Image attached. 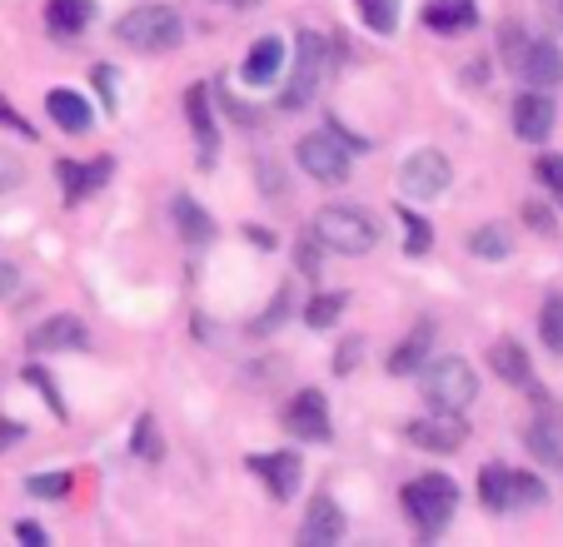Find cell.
Masks as SVG:
<instances>
[{
	"label": "cell",
	"mask_w": 563,
	"mask_h": 547,
	"mask_svg": "<svg viewBox=\"0 0 563 547\" xmlns=\"http://www.w3.org/2000/svg\"><path fill=\"white\" fill-rule=\"evenodd\" d=\"M350 309V294H319V299H309V309H305V324L309 328H330L334 319Z\"/></svg>",
	"instance_id": "obj_29"
},
{
	"label": "cell",
	"mask_w": 563,
	"mask_h": 547,
	"mask_svg": "<svg viewBox=\"0 0 563 547\" xmlns=\"http://www.w3.org/2000/svg\"><path fill=\"white\" fill-rule=\"evenodd\" d=\"M25 493L31 498H65L70 493V478L65 473H35L31 483H25Z\"/></svg>",
	"instance_id": "obj_34"
},
{
	"label": "cell",
	"mask_w": 563,
	"mask_h": 547,
	"mask_svg": "<svg viewBox=\"0 0 563 547\" xmlns=\"http://www.w3.org/2000/svg\"><path fill=\"white\" fill-rule=\"evenodd\" d=\"M523 443L539 453L543 464H559L563 458V423L559 418H533L529 428H523Z\"/></svg>",
	"instance_id": "obj_25"
},
{
	"label": "cell",
	"mask_w": 563,
	"mask_h": 547,
	"mask_svg": "<svg viewBox=\"0 0 563 547\" xmlns=\"http://www.w3.org/2000/svg\"><path fill=\"white\" fill-rule=\"evenodd\" d=\"M344 527H350V523H344L340 503L319 493L314 503H309L305 523H299V547H334V543L344 537Z\"/></svg>",
	"instance_id": "obj_11"
},
{
	"label": "cell",
	"mask_w": 563,
	"mask_h": 547,
	"mask_svg": "<svg viewBox=\"0 0 563 547\" xmlns=\"http://www.w3.org/2000/svg\"><path fill=\"white\" fill-rule=\"evenodd\" d=\"M110 159H90V165H75V159H60L55 165V175H60V185H65V204H80V200H90V194L100 190L110 179Z\"/></svg>",
	"instance_id": "obj_16"
},
{
	"label": "cell",
	"mask_w": 563,
	"mask_h": 547,
	"mask_svg": "<svg viewBox=\"0 0 563 547\" xmlns=\"http://www.w3.org/2000/svg\"><path fill=\"white\" fill-rule=\"evenodd\" d=\"M185 110H190V130H195V139H200V169H210L214 155H220V130H214L210 90H205V85H190V90H185Z\"/></svg>",
	"instance_id": "obj_15"
},
{
	"label": "cell",
	"mask_w": 563,
	"mask_h": 547,
	"mask_svg": "<svg viewBox=\"0 0 563 547\" xmlns=\"http://www.w3.org/2000/svg\"><path fill=\"white\" fill-rule=\"evenodd\" d=\"M324 70H330V45L319 31H299L295 41V70L285 80V96H279V110L295 115V110H309L314 96L324 90Z\"/></svg>",
	"instance_id": "obj_3"
},
{
	"label": "cell",
	"mask_w": 563,
	"mask_h": 547,
	"mask_svg": "<svg viewBox=\"0 0 563 547\" xmlns=\"http://www.w3.org/2000/svg\"><path fill=\"white\" fill-rule=\"evenodd\" d=\"M314 264H319V259H314V249H299V269H305V274H319Z\"/></svg>",
	"instance_id": "obj_45"
},
{
	"label": "cell",
	"mask_w": 563,
	"mask_h": 547,
	"mask_svg": "<svg viewBox=\"0 0 563 547\" xmlns=\"http://www.w3.org/2000/svg\"><path fill=\"white\" fill-rule=\"evenodd\" d=\"M314 239L324 244V249L334 254H369L374 244H379V230H374V220L364 210H354V204H324V210L314 214Z\"/></svg>",
	"instance_id": "obj_4"
},
{
	"label": "cell",
	"mask_w": 563,
	"mask_h": 547,
	"mask_svg": "<svg viewBox=\"0 0 563 547\" xmlns=\"http://www.w3.org/2000/svg\"><path fill=\"white\" fill-rule=\"evenodd\" d=\"M449 179H454V165H449L439 149H415V155L399 165V190H405V200H439V194L449 190Z\"/></svg>",
	"instance_id": "obj_7"
},
{
	"label": "cell",
	"mask_w": 563,
	"mask_h": 547,
	"mask_svg": "<svg viewBox=\"0 0 563 547\" xmlns=\"http://www.w3.org/2000/svg\"><path fill=\"white\" fill-rule=\"evenodd\" d=\"M90 21H96V5H90V0H51V5H45V25H51L55 35H80Z\"/></svg>",
	"instance_id": "obj_22"
},
{
	"label": "cell",
	"mask_w": 563,
	"mask_h": 547,
	"mask_svg": "<svg viewBox=\"0 0 563 547\" xmlns=\"http://www.w3.org/2000/svg\"><path fill=\"white\" fill-rule=\"evenodd\" d=\"M514 239L504 224H478L474 234H468V254H478V259H509Z\"/></svg>",
	"instance_id": "obj_26"
},
{
	"label": "cell",
	"mask_w": 563,
	"mask_h": 547,
	"mask_svg": "<svg viewBox=\"0 0 563 547\" xmlns=\"http://www.w3.org/2000/svg\"><path fill=\"white\" fill-rule=\"evenodd\" d=\"M11 289H15V264H5V259H0V299L11 294Z\"/></svg>",
	"instance_id": "obj_44"
},
{
	"label": "cell",
	"mask_w": 563,
	"mask_h": 547,
	"mask_svg": "<svg viewBox=\"0 0 563 547\" xmlns=\"http://www.w3.org/2000/svg\"><path fill=\"white\" fill-rule=\"evenodd\" d=\"M170 214H175V230H180L185 244H210V239H214V220L190 200V194H175V200H170Z\"/></svg>",
	"instance_id": "obj_20"
},
{
	"label": "cell",
	"mask_w": 563,
	"mask_h": 547,
	"mask_svg": "<svg viewBox=\"0 0 563 547\" xmlns=\"http://www.w3.org/2000/svg\"><path fill=\"white\" fill-rule=\"evenodd\" d=\"M115 41L140 55H165L185 41V21L175 5H135L115 21Z\"/></svg>",
	"instance_id": "obj_1"
},
{
	"label": "cell",
	"mask_w": 563,
	"mask_h": 547,
	"mask_svg": "<svg viewBox=\"0 0 563 547\" xmlns=\"http://www.w3.org/2000/svg\"><path fill=\"white\" fill-rule=\"evenodd\" d=\"M15 537H21V543H31V547H41V543H45V533H41L35 523H21V527H15Z\"/></svg>",
	"instance_id": "obj_43"
},
{
	"label": "cell",
	"mask_w": 563,
	"mask_h": 547,
	"mask_svg": "<svg viewBox=\"0 0 563 547\" xmlns=\"http://www.w3.org/2000/svg\"><path fill=\"white\" fill-rule=\"evenodd\" d=\"M130 448L140 453V458H150V464H155V458H165V448H159V438H155V418H140L135 423V443H130Z\"/></svg>",
	"instance_id": "obj_31"
},
{
	"label": "cell",
	"mask_w": 563,
	"mask_h": 547,
	"mask_svg": "<svg viewBox=\"0 0 563 547\" xmlns=\"http://www.w3.org/2000/svg\"><path fill=\"white\" fill-rule=\"evenodd\" d=\"M424 25L439 31V35H464V31L478 25V11H474V0H429Z\"/></svg>",
	"instance_id": "obj_17"
},
{
	"label": "cell",
	"mask_w": 563,
	"mask_h": 547,
	"mask_svg": "<svg viewBox=\"0 0 563 547\" xmlns=\"http://www.w3.org/2000/svg\"><path fill=\"white\" fill-rule=\"evenodd\" d=\"M285 428L295 433V438H305V443L330 438V403H324V393L299 389L295 399H289V409H285Z\"/></svg>",
	"instance_id": "obj_10"
},
{
	"label": "cell",
	"mask_w": 563,
	"mask_h": 547,
	"mask_svg": "<svg viewBox=\"0 0 563 547\" xmlns=\"http://www.w3.org/2000/svg\"><path fill=\"white\" fill-rule=\"evenodd\" d=\"M489 369L499 373L504 383L533 389V364H529V354H523V344H514V338H499V344L489 348Z\"/></svg>",
	"instance_id": "obj_19"
},
{
	"label": "cell",
	"mask_w": 563,
	"mask_h": 547,
	"mask_svg": "<svg viewBox=\"0 0 563 547\" xmlns=\"http://www.w3.org/2000/svg\"><path fill=\"white\" fill-rule=\"evenodd\" d=\"M478 503L489 513H514V468L504 464H489L478 473Z\"/></svg>",
	"instance_id": "obj_21"
},
{
	"label": "cell",
	"mask_w": 563,
	"mask_h": 547,
	"mask_svg": "<svg viewBox=\"0 0 563 547\" xmlns=\"http://www.w3.org/2000/svg\"><path fill=\"white\" fill-rule=\"evenodd\" d=\"M25 379H31L35 389L45 393V403H51V409H55V418H65V403H60V393H55V379H51V373H45L41 364H31V369H25Z\"/></svg>",
	"instance_id": "obj_37"
},
{
	"label": "cell",
	"mask_w": 563,
	"mask_h": 547,
	"mask_svg": "<svg viewBox=\"0 0 563 547\" xmlns=\"http://www.w3.org/2000/svg\"><path fill=\"white\" fill-rule=\"evenodd\" d=\"M31 348H41V354H75V348H90V328L75 314H55L31 334Z\"/></svg>",
	"instance_id": "obj_13"
},
{
	"label": "cell",
	"mask_w": 563,
	"mask_h": 547,
	"mask_svg": "<svg viewBox=\"0 0 563 547\" xmlns=\"http://www.w3.org/2000/svg\"><path fill=\"white\" fill-rule=\"evenodd\" d=\"M289 304H295V294H289V284H285V289H275V299H269V309L255 319V324H250V334H269V328H275L279 319H289Z\"/></svg>",
	"instance_id": "obj_30"
},
{
	"label": "cell",
	"mask_w": 563,
	"mask_h": 547,
	"mask_svg": "<svg viewBox=\"0 0 563 547\" xmlns=\"http://www.w3.org/2000/svg\"><path fill=\"white\" fill-rule=\"evenodd\" d=\"M250 473L260 478V483L269 488V498L275 503H289V498L299 493V478H305V464H299V453H255L250 458Z\"/></svg>",
	"instance_id": "obj_9"
},
{
	"label": "cell",
	"mask_w": 563,
	"mask_h": 547,
	"mask_svg": "<svg viewBox=\"0 0 563 547\" xmlns=\"http://www.w3.org/2000/svg\"><path fill=\"white\" fill-rule=\"evenodd\" d=\"M360 338H344V344H340V373H350L354 369V364H360Z\"/></svg>",
	"instance_id": "obj_40"
},
{
	"label": "cell",
	"mask_w": 563,
	"mask_h": 547,
	"mask_svg": "<svg viewBox=\"0 0 563 547\" xmlns=\"http://www.w3.org/2000/svg\"><path fill=\"white\" fill-rule=\"evenodd\" d=\"M220 5H234V11H255L260 0H220Z\"/></svg>",
	"instance_id": "obj_46"
},
{
	"label": "cell",
	"mask_w": 563,
	"mask_h": 547,
	"mask_svg": "<svg viewBox=\"0 0 563 547\" xmlns=\"http://www.w3.org/2000/svg\"><path fill=\"white\" fill-rule=\"evenodd\" d=\"M295 155H299V169L314 175L319 185H344V179H350V155L354 149L344 145L334 130H314V135H305Z\"/></svg>",
	"instance_id": "obj_6"
},
{
	"label": "cell",
	"mask_w": 563,
	"mask_h": 547,
	"mask_svg": "<svg viewBox=\"0 0 563 547\" xmlns=\"http://www.w3.org/2000/svg\"><path fill=\"white\" fill-rule=\"evenodd\" d=\"M533 175H539V185L553 194V200H563V159L559 155H543L539 165H533Z\"/></svg>",
	"instance_id": "obj_32"
},
{
	"label": "cell",
	"mask_w": 563,
	"mask_h": 547,
	"mask_svg": "<svg viewBox=\"0 0 563 547\" xmlns=\"http://www.w3.org/2000/svg\"><path fill=\"white\" fill-rule=\"evenodd\" d=\"M419 393H424V403L429 409H439V413H464L468 403L478 399V379H474V369H468L459 354H444V358H434V364L424 369Z\"/></svg>",
	"instance_id": "obj_5"
},
{
	"label": "cell",
	"mask_w": 563,
	"mask_h": 547,
	"mask_svg": "<svg viewBox=\"0 0 563 547\" xmlns=\"http://www.w3.org/2000/svg\"><path fill=\"white\" fill-rule=\"evenodd\" d=\"M553 100L543 96V90H529V96L514 100V135L529 139V145H543V139L553 135Z\"/></svg>",
	"instance_id": "obj_12"
},
{
	"label": "cell",
	"mask_w": 563,
	"mask_h": 547,
	"mask_svg": "<svg viewBox=\"0 0 563 547\" xmlns=\"http://www.w3.org/2000/svg\"><path fill=\"white\" fill-rule=\"evenodd\" d=\"M11 443H21V423L0 418V448H11Z\"/></svg>",
	"instance_id": "obj_42"
},
{
	"label": "cell",
	"mask_w": 563,
	"mask_h": 547,
	"mask_svg": "<svg viewBox=\"0 0 563 547\" xmlns=\"http://www.w3.org/2000/svg\"><path fill=\"white\" fill-rule=\"evenodd\" d=\"M549 498V488L539 483L533 473H514V507H523V503H543Z\"/></svg>",
	"instance_id": "obj_35"
},
{
	"label": "cell",
	"mask_w": 563,
	"mask_h": 547,
	"mask_svg": "<svg viewBox=\"0 0 563 547\" xmlns=\"http://www.w3.org/2000/svg\"><path fill=\"white\" fill-rule=\"evenodd\" d=\"M399 224H405V234H409V254H424L429 249V224L419 220L415 210H405V200H399Z\"/></svg>",
	"instance_id": "obj_33"
},
{
	"label": "cell",
	"mask_w": 563,
	"mask_h": 547,
	"mask_svg": "<svg viewBox=\"0 0 563 547\" xmlns=\"http://www.w3.org/2000/svg\"><path fill=\"white\" fill-rule=\"evenodd\" d=\"M539 334L553 354H563V294H549L539 309Z\"/></svg>",
	"instance_id": "obj_28"
},
{
	"label": "cell",
	"mask_w": 563,
	"mask_h": 547,
	"mask_svg": "<svg viewBox=\"0 0 563 547\" xmlns=\"http://www.w3.org/2000/svg\"><path fill=\"white\" fill-rule=\"evenodd\" d=\"M519 75L533 90H553V85L563 80V51L553 41H529L519 55Z\"/></svg>",
	"instance_id": "obj_14"
},
{
	"label": "cell",
	"mask_w": 563,
	"mask_h": 547,
	"mask_svg": "<svg viewBox=\"0 0 563 547\" xmlns=\"http://www.w3.org/2000/svg\"><path fill=\"white\" fill-rule=\"evenodd\" d=\"M45 110H51V120L65 130V135H86V130L96 125V115H90V100L75 96V90H51V96H45Z\"/></svg>",
	"instance_id": "obj_18"
},
{
	"label": "cell",
	"mask_w": 563,
	"mask_h": 547,
	"mask_svg": "<svg viewBox=\"0 0 563 547\" xmlns=\"http://www.w3.org/2000/svg\"><path fill=\"white\" fill-rule=\"evenodd\" d=\"M523 220H529L539 234H553V214L543 210V204H523Z\"/></svg>",
	"instance_id": "obj_39"
},
{
	"label": "cell",
	"mask_w": 563,
	"mask_h": 547,
	"mask_svg": "<svg viewBox=\"0 0 563 547\" xmlns=\"http://www.w3.org/2000/svg\"><path fill=\"white\" fill-rule=\"evenodd\" d=\"M354 11L374 35H394V25H399V0H354Z\"/></svg>",
	"instance_id": "obj_27"
},
{
	"label": "cell",
	"mask_w": 563,
	"mask_h": 547,
	"mask_svg": "<svg viewBox=\"0 0 563 547\" xmlns=\"http://www.w3.org/2000/svg\"><path fill=\"white\" fill-rule=\"evenodd\" d=\"M399 503H405L409 523H415L419 533H424V537H439L449 523H454L459 483H454V478H444V473H424V478H415V483H405Z\"/></svg>",
	"instance_id": "obj_2"
},
{
	"label": "cell",
	"mask_w": 563,
	"mask_h": 547,
	"mask_svg": "<svg viewBox=\"0 0 563 547\" xmlns=\"http://www.w3.org/2000/svg\"><path fill=\"white\" fill-rule=\"evenodd\" d=\"M539 11H543V21H549L553 31H563V0H539Z\"/></svg>",
	"instance_id": "obj_41"
},
{
	"label": "cell",
	"mask_w": 563,
	"mask_h": 547,
	"mask_svg": "<svg viewBox=\"0 0 563 547\" xmlns=\"http://www.w3.org/2000/svg\"><path fill=\"white\" fill-rule=\"evenodd\" d=\"M21 179H25V165L15 149H0V194L5 190H21Z\"/></svg>",
	"instance_id": "obj_36"
},
{
	"label": "cell",
	"mask_w": 563,
	"mask_h": 547,
	"mask_svg": "<svg viewBox=\"0 0 563 547\" xmlns=\"http://www.w3.org/2000/svg\"><path fill=\"white\" fill-rule=\"evenodd\" d=\"M405 438L415 443V448H424V453H459L464 448V438H468V428H464L459 413H439L434 409L429 418H409Z\"/></svg>",
	"instance_id": "obj_8"
},
{
	"label": "cell",
	"mask_w": 563,
	"mask_h": 547,
	"mask_svg": "<svg viewBox=\"0 0 563 547\" xmlns=\"http://www.w3.org/2000/svg\"><path fill=\"white\" fill-rule=\"evenodd\" d=\"M429 344H434V324H419L415 334H409L405 344H399V348L389 354V373H394V379H405V373H415L419 364L429 358Z\"/></svg>",
	"instance_id": "obj_23"
},
{
	"label": "cell",
	"mask_w": 563,
	"mask_h": 547,
	"mask_svg": "<svg viewBox=\"0 0 563 547\" xmlns=\"http://www.w3.org/2000/svg\"><path fill=\"white\" fill-rule=\"evenodd\" d=\"M0 125H11V130H15V135H25V139H31V135H35V130H31V125H25V120H21V115H15V105H11V100H5V96H0Z\"/></svg>",
	"instance_id": "obj_38"
},
{
	"label": "cell",
	"mask_w": 563,
	"mask_h": 547,
	"mask_svg": "<svg viewBox=\"0 0 563 547\" xmlns=\"http://www.w3.org/2000/svg\"><path fill=\"white\" fill-rule=\"evenodd\" d=\"M279 65H285V45H279L275 35H265V41L245 55V70H240V75H245L250 85H269L279 75Z\"/></svg>",
	"instance_id": "obj_24"
}]
</instances>
